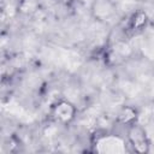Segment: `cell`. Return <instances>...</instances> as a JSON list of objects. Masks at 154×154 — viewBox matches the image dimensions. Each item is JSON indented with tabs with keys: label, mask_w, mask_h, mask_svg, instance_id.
<instances>
[{
	"label": "cell",
	"mask_w": 154,
	"mask_h": 154,
	"mask_svg": "<svg viewBox=\"0 0 154 154\" xmlns=\"http://www.w3.org/2000/svg\"><path fill=\"white\" fill-rule=\"evenodd\" d=\"M38 8V1L37 0H20L18 4V11L22 14H32Z\"/></svg>",
	"instance_id": "cell-6"
},
{
	"label": "cell",
	"mask_w": 154,
	"mask_h": 154,
	"mask_svg": "<svg viewBox=\"0 0 154 154\" xmlns=\"http://www.w3.org/2000/svg\"><path fill=\"white\" fill-rule=\"evenodd\" d=\"M117 13V4L113 0H93L90 5V16L94 20L105 23Z\"/></svg>",
	"instance_id": "cell-3"
},
{
	"label": "cell",
	"mask_w": 154,
	"mask_h": 154,
	"mask_svg": "<svg viewBox=\"0 0 154 154\" xmlns=\"http://www.w3.org/2000/svg\"><path fill=\"white\" fill-rule=\"evenodd\" d=\"M126 137H128V141L131 144L132 149L136 153L146 154V153L149 152L150 142H149L147 131L140 124L134 123V124L129 125L128 131H126Z\"/></svg>",
	"instance_id": "cell-1"
},
{
	"label": "cell",
	"mask_w": 154,
	"mask_h": 154,
	"mask_svg": "<svg viewBox=\"0 0 154 154\" xmlns=\"http://www.w3.org/2000/svg\"><path fill=\"white\" fill-rule=\"evenodd\" d=\"M136 119H137V109L134 106H124L118 114L119 123L126 126L136 123Z\"/></svg>",
	"instance_id": "cell-4"
},
{
	"label": "cell",
	"mask_w": 154,
	"mask_h": 154,
	"mask_svg": "<svg viewBox=\"0 0 154 154\" xmlns=\"http://www.w3.org/2000/svg\"><path fill=\"white\" fill-rule=\"evenodd\" d=\"M147 22H148L147 13L142 10H138L130 18V28L132 30H142L147 25Z\"/></svg>",
	"instance_id": "cell-5"
},
{
	"label": "cell",
	"mask_w": 154,
	"mask_h": 154,
	"mask_svg": "<svg viewBox=\"0 0 154 154\" xmlns=\"http://www.w3.org/2000/svg\"><path fill=\"white\" fill-rule=\"evenodd\" d=\"M76 106L69 100H59L52 107V118L55 123L61 125H69L76 118Z\"/></svg>",
	"instance_id": "cell-2"
}]
</instances>
